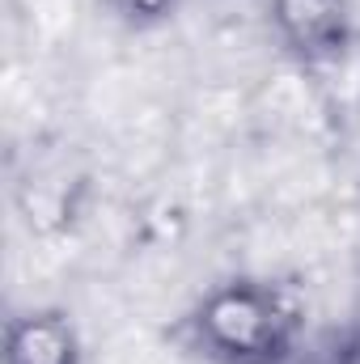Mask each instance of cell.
<instances>
[{
	"label": "cell",
	"mask_w": 360,
	"mask_h": 364,
	"mask_svg": "<svg viewBox=\"0 0 360 364\" xmlns=\"http://www.w3.org/2000/svg\"><path fill=\"white\" fill-rule=\"evenodd\" d=\"M203 335L238 356V360H263L280 348L284 339V326L288 318L280 314L275 296L268 292H255V288H229V292H216L203 309Z\"/></svg>",
	"instance_id": "cell-1"
},
{
	"label": "cell",
	"mask_w": 360,
	"mask_h": 364,
	"mask_svg": "<svg viewBox=\"0 0 360 364\" xmlns=\"http://www.w3.org/2000/svg\"><path fill=\"white\" fill-rule=\"evenodd\" d=\"M275 21L297 51H335L348 34L344 0H275Z\"/></svg>",
	"instance_id": "cell-2"
},
{
	"label": "cell",
	"mask_w": 360,
	"mask_h": 364,
	"mask_svg": "<svg viewBox=\"0 0 360 364\" xmlns=\"http://www.w3.org/2000/svg\"><path fill=\"white\" fill-rule=\"evenodd\" d=\"M9 364H77L73 331L51 314L17 322L9 335Z\"/></svg>",
	"instance_id": "cell-3"
},
{
	"label": "cell",
	"mask_w": 360,
	"mask_h": 364,
	"mask_svg": "<svg viewBox=\"0 0 360 364\" xmlns=\"http://www.w3.org/2000/svg\"><path fill=\"white\" fill-rule=\"evenodd\" d=\"M127 17H136V21H157V17H166V9L174 4V0H115Z\"/></svg>",
	"instance_id": "cell-4"
}]
</instances>
